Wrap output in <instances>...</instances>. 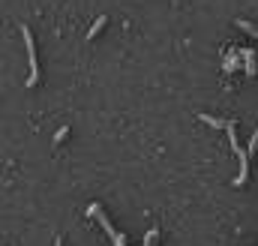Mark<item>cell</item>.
I'll use <instances>...</instances> for the list:
<instances>
[{"mask_svg": "<svg viewBox=\"0 0 258 246\" xmlns=\"http://www.w3.org/2000/svg\"><path fill=\"white\" fill-rule=\"evenodd\" d=\"M201 120L207 123V126H216V129H225V126H228L225 120H219V117H213V114H201Z\"/></svg>", "mask_w": 258, "mask_h": 246, "instance_id": "3", "label": "cell"}, {"mask_svg": "<svg viewBox=\"0 0 258 246\" xmlns=\"http://www.w3.org/2000/svg\"><path fill=\"white\" fill-rule=\"evenodd\" d=\"M66 132H69V126H63V129H57V135H54V144H60L66 138Z\"/></svg>", "mask_w": 258, "mask_h": 246, "instance_id": "4", "label": "cell"}, {"mask_svg": "<svg viewBox=\"0 0 258 246\" xmlns=\"http://www.w3.org/2000/svg\"><path fill=\"white\" fill-rule=\"evenodd\" d=\"M21 36H24V48H27V57H30V78H27V87H36L39 81V60H36V45H33V33L21 24Z\"/></svg>", "mask_w": 258, "mask_h": 246, "instance_id": "1", "label": "cell"}, {"mask_svg": "<svg viewBox=\"0 0 258 246\" xmlns=\"http://www.w3.org/2000/svg\"><path fill=\"white\" fill-rule=\"evenodd\" d=\"M105 21H108V18H105V15H99V18H96V21L90 24V30H87V39H93V36H96V33L102 30V27H105Z\"/></svg>", "mask_w": 258, "mask_h": 246, "instance_id": "2", "label": "cell"}, {"mask_svg": "<svg viewBox=\"0 0 258 246\" xmlns=\"http://www.w3.org/2000/svg\"><path fill=\"white\" fill-rule=\"evenodd\" d=\"M54 246H63V240H60V237H57V240H54Z\"/></svg>", "mask_w": 258, "mask_h": 246, "instance_id": "5", "label": "cell"}]
</instances>
